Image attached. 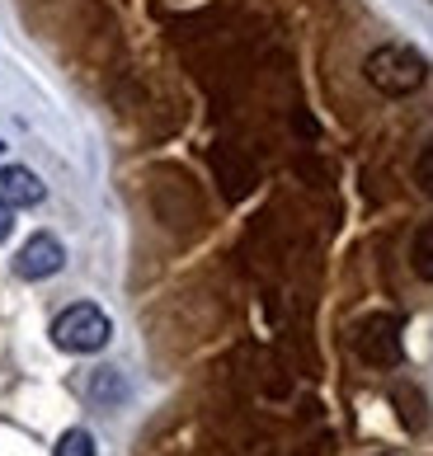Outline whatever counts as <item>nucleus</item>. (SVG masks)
<instances>
[{
  "label": "nucleus",
  "instance_id": "obj_1",
  "mask_svg": "<svg viewBox=\"0 0 433 456\" xmlns=\"http://www.w3.org/2000/svg\"><path fill=\"white\" fill-rule=\"evenodd\" d=\"M363 76H368V86L377 94L405 99L414 90H424L429 61L414 53V47H405V43H381V47H372V53H368V61H363Z\"/></svg>",
  "mask_w": 433,
  "mask_h": 456
},
{
  "label": "nucleus",
  "instance_id": "obj_2",
  "mask_svg": "<svg viewBox=\"0 0 433 456\" xmlns=\"http://www.w3.org/2000/svg\"><path fill=\"white\" fill-rule=\"evenodd\" d=\"M109 339H113V320L90 301H76L53 320V344L61 353H99Z\"/></svg>",
  "mask_w": 433,
  "mask_h": 456
},
{
  "label": "nucleus",
  "instance_id": "obj_3",
  "mask_svg": "<svg viewBox=\"0 0 433 456\" xmlns=\"http://www.w3.org/2000/svg\"><path fill=\"white\" fill-rule=\"evenodd\" d=\"M354 353L368 367H401L405 358V348H401V315H391V311H377L368 320H358V330H354Z\"/></svg>",
  "mask_w": 433,
  "mask_h": 456
},
{
  "label": "nucleus",
  "instance_id": "obj_4",
  "mask_svg": "<svg viewBox=\"0 0 433 456\" xmlns=\"http://www.w3.org/2000/svg\"><path fill=\"white\" fill-rule=\"evenodd\" d=\"M61 264H66L61 240H57V235H47V231H38V235H29L24 249L14 255V273H20L24 282H43V278L61 273Z\"/></svg>",
  "mask_w": 433,
  "mask_h": 456
},
{
  "label": "nucleus",
  "instance_id": "obj_5",
  "mask_svg": "<svg viewBox=\"0 0 433 456\" xmlns=\"http://www.w3.org/2000/svg\"><path fill=\"white\" fill-rule=\"evenodd\" d=\"M47 198L43 179L24 170V165H10V170H0V202L14 212V208H38V202Z\"/></svg>",
  "mask_w": 433,
  "mask_h": 456
},
{
  "label": "nucleus",
  "instance_id": "obj_6",
  "mask_svg": "<svg viewBox=\"0 0 433 456\" xmlns=\"http://www.w3.org/2000/svg\"><path fill=\"white\" fill-rule=\"evenodd\" d=\"M391 404L401 410V424H405L410 433H420V428L429 424V404H424V395L414 391L410 381H396V386H391Z\"/></svg>",
  "mask_w": 433,
  "mask_h": 456
},
{
  "label": "nucleus",
  "instance_id": "obj_7",
  "mask_svg": "<svg viewBox=\"0 0 433 456\" xmlns=\"http://www.w3.org/2000/svg\"><path fill=\"white\" fill-rule=\"evenodd\" d=\"M410 268H414V278L433 282V216L414 231V240H410Z\"/></svg>",
  "mask_w": 433,
  "mask_h": 456
},
{
  "label": "nucleus",
  "instance_id": "obj_8",
  "mask_svg": "<svg viewBox=\"0 0 433 456\" xmlns=\"http://www.w3.org/2000/svg\"><path fill=\"white\" fill-rule=\"evenodd\" d=\"M90 395L94 400H104V404H118L123 395H127V386H123V377L113 367H99L94 371V381H90Z\"/></svg>",
  "mask_w": 433,
  "mask_h": 456
},
{
  "label": "nucleus",
  "instance_id": "obj_9",
  "mask_svg": "<svg viewBox=\"0 0 433 456\" xmlns=\"http://www.w3.org/2000/svg\"><path fill=\"white\" fill-rule=\"evenodd\" d=\"M53 456H94V437L86 428H71V433H61V443L53 447Z\"/></svg>",
  "mask_w": 433,
  "mask_h": 456
},
{
  "label": "nucleus",
  "instance_id": "obj_10",
  "mask_svg": "<svg viewBox=\"0 0 433 456\" xmlns=\"http://www.w3.org/2000/svg\"><path fill=\"white\" fill-rule=\"evenodd\" d=\"M414 183H420V189L433 198V142L420 151V156H414Z\"/></svg>",
  "mask_w": 433,
  "mask_h": 456
},
{
  "label": "nucleus",
  "instance_id": "obj_11",
  "mask_svg": "<svg viewBox=\"0 0 433 456\" xmlns=\"http://www.w3.org/2000/svg\"><path fill=\"white\" fill-rule=\"evenodd\" d=\"M10 231H14V212L5 208V202H0V240H5Z\"/></svg>",
  "mask_w": 433,
  "mask_h": 456
},
{
  "label": "nucleus",
  "instance_id": "obj_12",
  "mask_svg": "<svg viewBox=\"0 0 433 456\" xmlns=\"http://www.w3.org/2000/svg\"><path fill=\"white\" fill-rule=\"evenodd\" d=\"M0 151H5V142H0Z\"/></svg>",
  "mask_w": 433,
  "mask_h": 456
}]
</instances>
